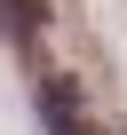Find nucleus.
I'll return each instance as SVG.
<instances>
[{
  "instance_id": "obj_1",
  "label": "nucleus",
  "mask_w": 127,
  "mask_h": 135,
  "mask_svg": "<svg viewBox=\"0 0 127 135\" xmlns=\"http://www.w3.org/2000/svg\"><path fill=\"white\" fill-rule=\"evenodd\" d=\"M40 111H48V135H80V127H72V103H64V88H48Z\"/></svg>"
},
{
  "instance_id": "obj_2",
  "label": "nucleus",
  "mask_w": 127,
  "mask_h": 135,
  "mask_svg": "<svg viewBox=\"0 0 127 135\" xmlns=\"http://www.w3.org/2000/svg\"><path fill=\"white\" fill-rule=\"evenodd\" d=\"M0 8H8V32H32L40 24V0H0Z\"/></svg>"
}]
</instances>
